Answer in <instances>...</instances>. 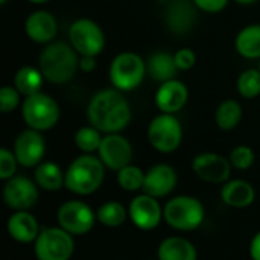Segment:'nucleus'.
Listing matches in <instances>:
<instances>
[{
  "label": "nucleus",
  "instance_id": "7",
  "mask_svg": "<svg viewBox=\"0 0 260 260\" xmlns=\"http://www.w3.org/2000/svg\"><path fill=\"white\" fill-rule=\"evenodd\" d=\"M148 140L151 146L161 154L177 151L183 142V126L177 116L168 113L155 116L148 126Z\"/></svg>",
  "mask_w": 260,
  "mask_h": 260
},
{
  "label": "nucleus",
  "instance_id": "33",
  "mask_svg": "<svg viewBox=\"0 0 260 260\" xmlns=\"http://www.w3.org/2000/svg\"><path fill=\"white\" fill-rule=\"evenodd\" d=\"M20 91L12 85H3L0 88V111L11 113L20 105Z\"/></svg>",
  "mask_w": 260,
  "mask_h": 260
},
{
  "label": "nucleus",
  "instance_id": "12",
  "mask_svg": "<svg viewBox=\"0 0 260 260\" xmlns=\"http://www.w3.org/2000/svg\"><path fill=\"white\" fill-rule=\"evenodd\" d=\"M98 157L105 165L107 169L119 172L125 166L131 165L133 146L126 137L122 134H105L98 151Z\"/></svg>",
  "mask_w": 260,
  "mask_h": 260
},
{
  "label": "nucleus",
  "instance_id": "11",
  "mask_svg": "<svg viewBox=\"0 0 260 260\" xmlns=\"http://www.w3.org/2000/svg\"><path fill=\"white\" fill-rule=\"evenodd\" d=\"M38 184L24 175H14L3 186V200L15 212L29 210L38 203Z\"/></svg>",
  "mask_w": 260,
  "mask_h": 260
},
{
  "label": "nucleus",
  "instance_id": "13",
  "mask_svg": "<svg viewBox=\"0 0 260 260\" xmlns=\"http://www.w3.org/2000/svg\"><path fill=\"white\" fill-rule=\"evenodd\" d=\"M232 163L230 158L215 152H203L193 157L192 160V171L198 178L206 183L221 184L230 180L232 174Z\"/></svg>",
  "mask_w": 260,
  "mask_h": 260
},
{
  "label": "nucleus",
  "instance_id": "5",
  "mask_svg": "<svg viewBox=\"0 0 260 260\" xmlns=\"http://www.w3.org/2000/svg\"><path fill=\"white\" fill-rule=\"evenodd\" d=\"M59 116L58 102L43 91L27 96L21 102V117L30 129L40 133L49 131L58 123Z\"/></svg>",
  "mask_w": 260,
  "mask_h": 260
},
{
  "label": "nucleus",
  "instance_id": "9",
  "mask_svg": "<svg viewBox=\"0 0 260 260\" xmlns=\"http://www.w3.org/2000/svg\"><path fill=\"white\" fill-rule=\"evenodd\" d=\"M69 41L79 56H98L105 47L102 27L91 18H78L69 27Z\"/></svg>",
  "mask_w": 260,
  "mask_h": 260
},
{
  "label": "nucleus",
  "instance_id": "36",
  "mask_svg": "<svg viewBox=\"0 0 260 260\" xmlns=\"http://www.w3.org/2000/svg\"><path fill=\"white\" fill-rule=\"evenodd\" d=\"M230 0H193L195 6L207 14H218L227 8Z\"/></svg>",
  "mask_w": 260,
  "mask_h": 260
},
{
  "label": "nucleus",
  "instance_id": "23",
  "mask_svg": "<svg viewBox=\"0 0 260 260\" xmlns=\"http://www.w3.org/2000/svg\"><path fill=\"white\" fill-rule=\"evenodd\" d=\"M146 70H148V75L160 84L175 79V76L178 73V67L175 64L174 55L163 52V50L155 52L148 58Z\"/></svg>",
  "mask_w": 260,
  "mask_h": 260
},
{
  "label": "nucleus",
  "instance_id": "31",
  "mask_svg": "<svg viewBox=\"0 0 260 260\" xmlns=\"http://www.w3.org/2000/svg\"><path fill=\"white\" fill-rule=\"evenodd\" d=\"M238 93L245 99H256L260 94V70L247 69L244 70L236 82Z\"/></svg>",
  "mask_w": 260,
  "mask_h": 260
},
{
  "label": "nucleus",
  "instance_id": "25",
  "mask_svg": "<svg viewBox=\"0 0 260 260\" xmlns=\"http://www.w3.org/2000/svg\"><path fill=\"white\" fill-rule=\"evenodd\" d=\"M236 52L247 59H260V24L242 27L235 40Z\"/></svg>",
  "mask_w": 260,
  "mask_h": 260
},
{
  "label": "nucleus",
  "instance_id": "29",
  "mask_svg": "<svg viewBox=\"0 0 260 260\" xmlns=\"http://www.w3.org/2000/svg\"><path fill=\"white\" fill-rule=\"evenodd\" d=\"M102 139H104L102 133L99 129H96L94 126L88 125V126H82L76 131L75 145L84 154H93V152L99 151Z\"/></svg>",
  "mask_w": 260,
  "mask_h": 260
},
{
  "label": "nucleus",
  "instance_id": "3",
  "mask_svg": "<svg viewBox=\"0 0 260 260\" xmlns=\"http://www.w3.org/2000/svg\"><path fill=\"white\" fill-rule=\"evenodd\" d=\"M105 165L93 154H82L76 157L66 171L64 187L79 197L94 193L104 181Z\"/></svg>",
  "mask_w": 260,
  "mask_h": 260
},
{
  "label": "nucleus",
  "instance_id": "38",
  "mask_svg": "<svg viewBox=\"0 0 260 260\" xmlns=\"http://www.w3.org/2000/svg\"><path fill=\"white\" fill-rule=\"evenodd\" d=\"M250 256L253 260H260V232L251 239L250 244Z\"/></svg>",
  "mask_w": 260,
  "mask_h": 260
},
{
  "label": "nucleus",
  "instance_id": "1",
  "mask_svg": "<svg viewBox=\"0 0 260 260\" xmlns=\"http://www.w3.org/2000/svg\"><path fill=\"white\" fill-rule=\"evenodd\" d=\"M87 119L102 134H116L129 125L133 111L123 93L113 87L93 94L87 107Z\"/></svg>",
  "mask_w": 260,
  "mask_h": 260
},
{
  "label": "nucleus",
  "instance_id": "35",
  "mask_svg": "<svg viewBox=\"0 0 260 260\" xmlns=\"http://www.w3.org/2000/svg\"><path fill=\"white\" fill-rule=\"evenodd\" d=\"M174 58H175V64H177L178 70H190L197 62V55L189 47H183V49L177 50L174 53Z\"/></svg>",
  "mask_w": 260,
  "mask_h": 260
},
{
  "label": "nucleus",
  "instance_id": "32",
  "mask_svg": "<svg viewBox=\"0 0 260 260\" xmlns=\"http://www.w3.org/2000/svg\"><path fill=\"white\" fill-rule=\"evenodd\" d=\"M254 160H256L254 151L247 145H239L230 152V163L235 169H239V171L250 169Z\"/></svg>",
  "mask_w": 260,
  "mask_h": 260
},
{
  "label": "nucleus",
  "instance_id": "22",
  "mask_svg": "<svg viewBox=\"0 0 260 260\" xmlns=\"http://www.w3.org/2000/svg\"><path fill=\"white\" fill-rule=\"evenodd\" d=\"M157 256L158 260H198L195 245L180 236H171L161 241Z\"/></svg>",
  "mask_w": 260,
  "mask_h": 260
},
{
  "label": "nucleus",
  "instance_id": "41",
  "mask_svg": "<svg viewBox=\"0 0 260 260\" xmlns=\"http://www.w3.org/2000/svg\"><path fill=\"white\" fill-rule=\"evenodd\" d=\"M6 2H8V0H0V5H5Z\"/></svg>",
  "mask_w": 260,
  "mask_h": 260
},
{
  "label": "nucleus",
  "instance_id": "15",
  "mask_svg": "<svg viewBox=\"0 0 260 260\" xmlns=\"http://www.w3.org/2000/svg\"><path fill=\"white\" fill-rule=\"evenodd\" d=\"M128 215L133 224L143 232H151L157 229L161 219H165L163 209L158 200L146 193L133 198L128 207Z\"/></svg>",
  "mask_w": 260,
  "mask_h": 260
},
{
  "label": "nucleus",
  "instance_id": "26",
  "mask_svg": "<svg viewBox=\"0 0 260 260\" xmlns=\"http://www.w3.org/2000/svg\"><path fill=\"white\" fill-rule=\"evenodd\" d=\"M44 76L40 69L34 66L20 67L14 76V87L20 91L21 96L27 98L35 93H40L44 84Z\"/></svg>",
  "mask_w": 260,
  "mask_h": 260
},
{
  "label": "nucleus",
  "instance_id": "16",
  "mask_svg": "<svg viewBox=\"0 0 260 260\" xmlns=\"http://www.w3.org/2000/svg\"><path fill=\"white\" fill-rule=\"evenodd\" d=\"M198 11L193 0H171L165 15L168 29L175 35L189 34L197 23Z\"/></svg>",
  "mask_w": 260,
  "mask_h": 260
},
{
  "label": "nucleus",
  "instance_id": "21",
  "mask_svg": "<svg viewBox=\"0 0 260 260\" xmlns=\"http://www.w3.org/2000/svg\"><path fill=\"white\" fill-rule=\"evenodd\" d=\"M221 198L229 207L245 209L254 203L256 190L244 180H229L221 189Z\"/></svg>",
  "mask_w": 260,
  "mask_h": 260
},
{
  "label": "nucleus",
  "instance_id": "10",
  "mask_svg": "<svg viewBox=\"0 0 260 260\" xmlns=\"http://www.w3.org/2000/svg\"><path fill=\"white\" fill-rule=\"evenodd\" d=\"M98 221L91 207L79 200H70L59 206L56 212L58 227L70 233L72 236H81L88 233Z\"/></svg>",
  "mask_w": 260,
  "mask_h": 260
},
{
  "label": "nucleus",
  "instance_id": "34",
  "mask_svg": "<svg viewBox=\"0 0 260 260\" xmlns=\"http://www.w3.org/2000/svg\"><path fill=\"white\" fill-rule=\"evenodd\" d=\"M17 166H18V161L14 152L6 148H2L0 149V178L3 181L12 178L15 175Z\"/></svg>",
  "mask_w": 260,
  "mask_h": 260
},
{
  "label": "nucleus",
  "instance_id": "2",
  "mask_svg": "<svg viewBox=\"0 0 260 260\" xmlns=\"http://www.w3.org/2000/svg\"><path fill=\"white\" fill-rule=\"evenodd\" d=\"M79 53L72 44L52 41L46 44L38 58V69L46 81L52 84H67L79 70Z\"/></svg>",
  "mask_w": 260,
  "mask_h": 260
},
{
  "label": "nucleus",
  "instance_id": "18",
  "mask_svg": "<svg viewBox=\"0 0 260 260\" xmlns=\"http://www.w3.org/2000/svg\"><path fill=\"white\" fill-rule=\"evenodd\" d=\"M189 99V90L184 82L178 79H171L163 84L155 91V105L161 113L177 114L184 108Z\"/></svg>",
  "mask_w": 260,
  "mask_h": 260
},
{
  "label": "nucleus",
  "instance_id": "37",
  "mask_svg": "<svg viewBox=\"0 0 260 260\" xmlns=\"http://www.w3.org/2000/svg\"><path fill=\"white\" fill-rule=\"evenodd\" d=\"M96 69V56H81L79 58V70L85 73H91Z\"/></svg>",
  "mask_w": 260,
  "mask_h": 260
},
{
  "label": "nucleus",
  "instance_id": "6",
  "mask_svg": "<svg viewBox=\"0 0 260 260\" xmlns=\"http://www.w3.org/2000/svg\"><path fill=\"white\" fill-rule=\"evenodd\" d=\"M148 75L146 62L134 52H122L114 56L110 66V82L122 93L136 90Z\"/></svg>",
  "mask_w": 260,
  "mask_h": 260
},
{
  "label": "nucleus",
  "instance_id": "17",
  "mask_svg": "<svg viewBox=\"0 0 260 260\" xmlns=\"http://www.w3.org/2000/svg\"><path fill=\"white\" fill-rule=\"evenodd\" d=\"M177 181H178V177L172 166L165 165V163L155 165L146 171L143 193L151 195L157 200L165 198L174 192Z\"/></svg>",
  "mask_w": 260,
  "mask_h": 260
},
{
  "label": "nucleus",
  "instance_id": "20",
  "mask_svg": "<svg viewBox=\"0 0 260 260\" xmlns=\"http://www.w3.org/2000/svg\"><path fill=\"white\" fill-rule=\"evenodd\" d=\"M6 229L9 236L20 244L35 242L41 232L37 218L27 210H20L12 213L8 219Z\"/></svg>",
  "mask_w": 260,
  "mask_h": 260
},
{
  "label": "nucleus",
  "instance_id": "8",
  "mask_svg": "<svg viewBox=\"0 0 260 260\" xmlns=\"http://www.w3.org/2000/svg\"><path fill=\"white\" fill-rule=\"evenodd\" d=\"M34 251L38 260H70L75 251V241L61 227H49L40 232L34 242Z\"/></svg>",
  "mask_w": 260,
  "mask_h": 260
},
{
  "label": "nucleus",
  "instance_id": "28",
  "mask_svg": "<svg viewBox=\"0 0 260 260\" xmlns=\"http://www.w3.org/2000/svg\"><path fill=\"white\" fill-rule=\"evenodd\" d=\"M96 216H98V222H101L102 225L110 227V229H117L126 221L129 215H128V210L120 203L107 201L98 209Z\"/></svg>",
  "mask_w": 260,
  "mask_h": 260
},
{
  "label": "nucleus",
  "instance_id": "42",
  "mask_svg": "<svg viewBox=\"0 0 260 260\" xmlns=\"http://www.w3.org/2000/svg\"><path fill=\"white\" fill-rule=\"evenodd\" d=\"M259 70H260V64H259Z\"/></svg>",
  "mask_w": 260,
  "mask_h": 260
},
{
  "label": "nucleus",
  "instance_id": "24",
  "mask_svg": "<svg viewBox=\"0 0 260 260\" xmlns=\"http://www.w3.org/2000/svg\"><path fill=\"white\" fill-rule=\"evenodd\" d=\"M34 181L43 190L56 192L66 183V172L55 161H41L34 171Z\"/></svg>",
  "mask_w": 260,
  "mask_h": 260
},
{
  "label": "nucleus",
  "instance_id": "40",
  "mask_svg": "<svg viewBox=\"0 0 260 260\" xmlns=\"http://www.w3.org/2000/svg\"><path fill=\"white\" fill-rule=\"evenodd\" d=\"M30 3H35V5H43V3H47L50 0H29Z\"/></svg>",
  "mask_w": 260,
  "mask_h": 260
},
{
  "label": "nucleus",
  "instance_id": "19",
  "mask_svg": "<svg viewBox=\"0 0 260 260\" xmlns=\"http://www.w3.org/2000/svg\"><path fill=\"white\" fill-rule=\"evenodd\" d=\"M24 32L34 43L38 44H49L53 41L58 32L56 18L44 9L34 11L27 15L24 21Z\"/></svg>",
  "mask_w": 260,
  "mask_h": 260
},
{
  "label": "nucleus",
  "instance_id": "39",
  "mask_svg": "<svg viewBox=\"0 0 260 260\" xmlns=\"http://www.w3.org/2000/svg\"><path fill=\"white\" fill-rule=\"evenodd\" d=\"M235 2L239 3V5H253V3H256L259 0H235Z\"/></svg>",
  "mask_w": 260,
  "mask_h": 260
},
{
  "label": "nucleus",
  "instance_id": "27",
  "mask_svg": "<svg viewBox=\"0 0 260 260\" xmlns=\"http://www.w3.org/2000/svg\"><path fill=\"white\" fill-rule=\"evenodd\" d=\"M242 120V107L235 99L222 101L215 111V122L222 131L235 129Z\"/></svg>",
  "mask_w": 260,
  "mask_h": 260
},
{
  "label": "nucleus",
  "instance_id": "4",
  "mask_svg": "<svg viewBox=\"0 0 260 260\" xmlns=\"http://www.w3.org/2000/svg\"><path fill=\"white\" fill-rule=\"evenodd\" d=\"M165 221L178 232H193L204 222L206 210L203 203L189 195H180L169 200L163 209Z\"/></svg>",
  "mask_w": 260,
  "mask_h": 260
},
{
  "label": "nucleus",
  "instance_id": "14",
  "mask_svg": "<svg viewBox=\"0 0 260 260\" xmlns=\"http://www.w3.org/2000/svg\"><path fill=\"white\" fill-rule=\"evenodd\" d=\"M12 152L20 166L37 168L46 154V142L43 134L30 128L21 131L14 142Z\"/></svg>",
  "mask_w": 260,
  "mask_h": 260
},
{
  "label": "nucleus",
  "instance_id": "30",
  "mask_svg": "<svg viewBox=\"0 0 260 260\" xmlns=\"http://www.w3.org/2000/svg\"><path fill=\"white\" fill-rule=\"evenodd\" d=\"M145 175L146 172H143L139 166L128 165L117 172V184L126 192H139L143 190Z\"/></svg>",
  "mask_w": 260,
  "mask_h": 260
}]
</instances>
